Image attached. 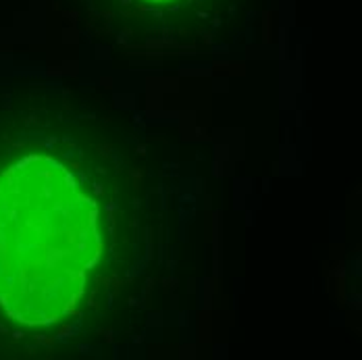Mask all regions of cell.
Segmentation results:
<instances>
[{"label":"cell","mask_w":362,"mask_h":360,"mask_svg":"<svg viewBox=\"0 0 362 360\" xmlns=\"http://www.w3.org/2000/svg\"><path fill=\"white\" fill-rule=\"evenodd\" d=\"M65 180L57 161L37 154L0 171V308L11 321L37 327L61 315L65 236H92L90 221L65 223Z\"/></svg>","instance_id":"obj_1"}]
</instances>
